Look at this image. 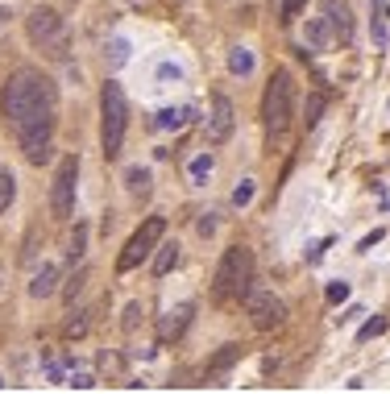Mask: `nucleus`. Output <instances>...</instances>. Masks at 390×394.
Listing matches in <instances>:
<instances>
[{
	"instance_id": "nucleus-21",
	"label": "nucleus",
	"mask_w": 390,
	"mask_h": 394,
	"mask_svg": "<svg viewBox=\"0 0 390 394\" xmlns=\"http://www.w3.org/2000/svg\"><path fill=\"white\" fill-rule=\"evenodd\" d=\"M12 199H17V179H12V170L0 166V216L12 208Z\"/></svg>"
},
{
	"instance_id": "nucleus-1",
	"label": "nucleus",
	"mask_w": 390,
	"mask_h": 394,
	"mask_svg": "<svg viewBox=\"0 0 390 394\" xmlns=\"http://www.w3.org/2000/svg\"><path fill=\"white\" fill-rule=\"evenodd\" d=\"M0 112H4V120H8L12 133L25 129L37 116H54V83L42 71H33V66L12 71L8 83H4V91H0Z\"/></svg>"
},
{
	"instance_id": "nucleus-2",
	"label": "nucleus",
	"mask_w": 390,
	"mask_h": 394,
	"mask_svg": "<svg viewBox=\"0 0 390 394\" xmlns=\"http://www.w3.org/2000/svg\"><path fill=\"white\" fill-rule=\"evenodd\" d=\"M249 287H254V249H245V245L224 249V258L216 266V278H212V299L233 303V299H245Z\"/></svg>"
},
{
	"instance_id": "nucleus-27",
	"label": "nucleus",
	"mask_w": 390,
	"mask_h": 394,
	"mask_svg": "<svg viewBox=\"0 0 390 394\" xmlns=\"http://www.w3.org/2000/svg\"><path fill=\"white\" fill-rule=\"evenodd\" d=\"M254 191H258L254 179H241V187L233 191V208H249V204H254Z\"/></svg>"
},
{
	"instance_id": "nucleus-34",
	"label": "nucleus",
	"mask_w": 390,
	"mask_h": 394,
	"mask_svg": "<svg viewBox=\"0 0 390 394\" xmlns=\"http://www.w3.org/2000/svg\"><path fill=\"white\" fill-rule=\"evenodd\" d=\"M195 229H200V237H212V233H216V212H208V216H204Z\"/></svg>"
},
{
	"instance_id": "nucleus-24",
	"label": "nucleus",
	"mask_w": 390,
	"mask_h": 394,
	"mask_svg": "<svg viewBox=\"0 0 390 394\" xmlns=\"http://www.w3.org/2000/svg\"><path fill=\"white\" fill-rule=\"evenodd\" d=\"M104 58H108V66H125L129 62V42L125 37H112L108 50H104Z\"/></svg>"
},
{
	"instance_id": "nucleus-17",
	"label": "nucleus",
	"mask_w": 390,
	"mask_h": 394,
	"mask_svg": "<svg viewBox=\"0 0 390 394\" xmlns=\"http://www.w3.org/2000/svg\"><path fill=\"white\" fill-rule=\"evenodd\" d=\"M229 71H233V75H241V79H245V75H254V50L233 46V50H229Z\"/></svg>"
},
{
	"instance_id": "nucleus-6",
	"label": "nucleus",
	"mask_w": 390,
	"mask_h": 394,
	"mask_svg": "<svg viewBox=\"0 0 390 394\" xmlns=\"http://www.w3.org/2000/svg\"><path fill=\"white\" fill-rule=\"evenodd\" d=\"M25 33H29L33 46L50 50V54H62V46H67L62 17H58V8H50V4H37V8L25 17Z\"/></svg>"
},
{
	"instance_id": "nucleus-33",
	"label": "nucleus",
	"mask_w": 390,
	"mask_h": 394,
	"mask_svg": "<svg viewBox=\"0 0 390 394\" xmlns=\"http://www.w3.org/2000/svg\"><path fill=\"white\" fill-rule=\"evenodd\" d=\"M67 386H71V391H91V386H96V378L79 370V374H71V382H67Z\"/></svg>"
},
{
	"instance_id": "nucleus-10",
	"label": "nucleus",
	"mask_w": 390,
	"mask_h": 394,
	"mask_svg": "<svg viewBox=\"0 0 390 394\" xmlns=\"http://www.w3.org/2000/svg\"><path fill=\"white\" fill-rule=\"evenodd\" d=\"M233 125H237V112H233V100L229 96H212V116H208V141L212 145H224L233 137Z\"/></svg>"
},
{
	"instance_id": "nucleus-36",
	"label": "nucleus",
	"mask_w": 390,
	"mask_h": 394,
	"mask_svg": "<svg viewBox=\"0 0 390 394\" xmlns=\"http://www.w3.org/2000/svg\"><path fill=\"white\" fill-rule=\"evenodd\" d=\"M158 75H162V79H183V71H179L175 62H162V66H158Z\"/></svg>"
},
{
	"instance_id": "nucleus-4",
	"label": "nucleus",
	"mask_w": 390,
	"mask_h": 394,
	"mask_svg": "<svg viewBox=\"0 0 390 394\" xmlns=\"http://www.w3.org/2000/svg\"><path fill=\"white\" fill-rule=\"evenodd\" d=\"M291 112H295V79L287 66H278L266 83V96H262V125L270 137H283L287 125H291Z\"/></svg>"
},
{
	"instance_id": "nucleus-15",
	"label": "nucleus",
	"mask_w": 390,
	"mask_h": 394,
	"mask_svg": "<svg viewBox=\"0 0 390 394\" xmlns=\"http://www.w3.org/2000/svg\"><path fill=\"white\" fill-rule=\"evenodd\" d=\"M150 258H154V274L162 278V274H170V270L179 266V245H175V241H166V245L158 241V253H150Z\"/></svg>"
},
{
	"instance_id": "nucleus-28",
	"label": "nucleus",
	"mask_w": 390,
	"mask_h": 394,
	"mask_svg": "<svg viewBox=\"0 0 390 394\" xmlns=\"http://www.w3.org/2000/svg\"><path fill=\"white\" fill-rule=\"evenodd\" d=\"M382 332H387V320H382V316H374V320H366V324H362L357 341L366 345V341H374V337H382Z\"/></svg>"
},
{
	"instance_id": "nucleus-40",
	"label": "nucleus",
	"mask_w": 390,
	"mask_h": 394,
	"mask_svg": "<svg viewBox=\"0 0 390 394\" xmlns=\"http://www.w3.org/2000/svg\"><path fill=\"white\" fill-rule=\"evenodd\" d=\"M4 386H8V382H4V378H0V391H4Z\"/></svg>"
},
{
	"instance_id": "nucleus-3",
	"label": "nucleus",
	"mask_w": 390,
	"mask_h": 394,
	"mask_svg": "<svg viewBox=\"0 0 390 394\" xmlns=\"http://www.w3.org/2000/svg\"><path fill=\"white\" fill-rule=\"evenodd\" d=\"M125 129H129V100H125V87L116 79H108L104 91H100V145H104V158L121 154Z\"/></svg>"
},
{
	"instance_id": "nucleus-30",
	"label": "nucleus",
	"mask_w": 390,
	"mask_h": 394,
	"mask_svg": "<svg viewBox=\"0 0 390 394\" xmlns=\"http://www.w3.org/2000/svg\"><path fill=\"white\" fill-rule=\"evenodd\" d=\"M141 316H145V307H141V303H129V307H125V320H121V328H125V332H137Z\"/></svg>"
},
{
	"instance_id": "nucleus-35",
	"label": "nucleus",
	"mask_w": 390,
	"mask_h": 394,
	"mask_svg": "<svg viewBox=\"0 0 390 394\" xmlns=\"http://www.w3.org/2000/svg\"><path fill=\"white\" fill-rule=\"evenodd\" d=\"M382 237H387V233H382V229H374L370 237H362V245H357V249H362V253H370V249H374V245H378Z\"/></svg>"
},
{
	"instance_id": "nucleus-23",
	"label": "nucleus",
	"mask_w": 390,
	"mask_h": 394,
	"mask_svg": "<svg viewBox=\"0 0 390 394\" xmlns=\"http://www.w3.org/2000/svg\"><path fill=\"white\" fill-rule=\"evenodd\" d=\"M83 253H87V224H75V233H71V241H67V258L79 262Z\"/></svg>"
},
{
	"instance_id": "nucleus-14",
	"label": "nucleus",
	"mask_w": 390,
	"mask_h": 394,
	"mask_svg": "<svg viewBox=\"0 0 390 394\" xmlns=\"http://www.w3.org/2000/svg\"><path fill=\"white\" fill-rule=\"evenodd\" d=\"M328 42H333L328 21H324V17H312L308 29H303V46H308V50H328Z\"/></svg>"
},
{
	"instance_id": "nucleus-11",
	"label": "nucleus",
	"mask_w": 390,
	"mask_h": 394,
	"mask_svg": "<svg viewBox=\"0 0 390 394\" xmlns=\"http://www.w3.org/2000/svg\"><path fill=\"white\" fill-rule=\"evenodd\" d=\"M324 21H328L337 42H345V46L353 42V12H349L345 0H324Z\"/></svg>"
},
{
	"instance_id": "nucleus-13",
	"label": "nucleus",
	"mask_w": 390,
	"mask_h": 394,
	"mask_svg": "<svg viewBox=\"0 0 390 394\" xmlns=\"http://www.w3.org/2000/svg\"><path fill=\"white\" fill-rule=\"evenodd\" d=\"M54 291H58V266H50V262H46V266L33 274V283H29V295H33V299H50Z\"/></svg>"
},
{
	"instance_id": "nucleus-7",
	"label": "nucleus",
	"mask_w": 390,
	"mask_h": 394,
	"mask_svg": "<svg viewBox=\"0 0 390 394\" xmlns=\"http://www.w3.org/2000/svg\"><path fill=\"white\" fill-rule=\"evenodd\" d=\"M75 187H79V158L67 154L58 162V174H54V187H50V212H54V220H71L75 216Z\"/></svg>"
},
{
	"instance_id": "nucleus-16",
	"label": "nucleus",
	"mask_w": 390,
	"mask_h": 394,
	"mask_svg": "<svg viewBox=\"0 0 390 394\" xmlns=\"http://www.w3.org/2000/svg\"><path fill=\"white\" fill-rule=\"evenodd\" d=\"M241 357H245V345H224V349L208 361V374H224V370H229V366H237Z\"/></svg>"
},
{
	"instance_id": "nucleus-38",
	"label": "nucleus",
	"mask_w": 390,
	"mask_h": 394,
	"mask_svg": "<svg viewBox=\"0 0 390 394\" xmlns=\"http://www.w3.org/2000/svg\"><path fill=\"white\" fill-rule=\"evenodd\" d=\"M8 21H12V12H8V8H0V42L8 37Z\"/></svg>"
},
{
	"instance_id": "nucleus-12",
	"label": "nucleus",
	"mask_w": 390,
	"mask_h": 394,
	"mask_svg": "<svg viewBox=\"0 0 390 394\" xmlns=\"http://www.w3.org/2000/svg\"><path fill=\"white\" fill-rule=\"evenodd\" d=\"M191 303H179V307H170L162 320H158V341H179L183 332H187V324H191Z\"/></svg>"
},
{
	"instance_id": "nucleus-9",
	"label": "nucleus",
	"mask_w": 390,
	"mask_h": 394,
	"mask_svg": "<svg viewBox=\"0 0 390 394\" xmlns=\"http://www.w3.org/2000/svg\"><path fill=\"white\" fill-rule=\"evenodd\" d=\"M17 141H21V154L33 162V166H42L46 158H50V137H54V116H37V120H29L25 129H17L12 133Z\"/></svg>"
},
{
	"instance_id": "nucleus-26",
	"label": "nucleus",
	"mask_w": 390,
	"mask_h": 394,
	"mask_svg": "<svg viewBox=\"0 0 390 394\" xmlns=\"http://www.w3.org/2000/svg\"><path fill=\"white\" fill-rule=\"evenodd\" d=\"M187 174H191V183H204V179L212 174V154H200V158H191Z\"/></svg>"
},
{
	"instance_id": "nucleus-31",
	"label": "nucleus",
	"mask_w": 390,
	"mask_h": 394,
	"mask_svg": "<svg viewBox=\"0 0 390 394\" xmlns=\"http://www.w3.org/2000/svg\"><path fill=\"white\" fill-rule=\"evenodd\" d=\"M83 283H87V270H79V274H75V278H71V283H67V287H62V291H67V299H71V303H75V295H79V291H83Z\"/></svg>"
},
{
	"instance_id": "nucleus-32",
	"label": "nucleus",
	"mask_w": 390,
	"mask_h": 394,
	"mask_svg": "<svg viewBox=\"0 0 390 394\" xmlns=\"http://www.w3.org/2000/svg\"><path fill=\"white\" fill-rule=\"evenodd\" d=\"M349 299V283H328V303H345Z\"/></svg>"
},
{
	"instance_id": "nucleus-18",
	"label": "nucleus",
	"mask_w": 390,
	"mask_h": 394,
	"mask_svg": "<svg viewBox=\"0 0 390 394\" xmlns=\"http://www.w3.org/2000/svg\"><path fill=\"white\" fill-rule=\"evenodd\" d=\"M62 337H67V341L87 337V312H83V307H71V316H67V324H62Z\"/></svg>"
},
{
	"instance_id": "nucleus-8",
	"label": "nucleus",
	"mask_w": 390,
	"mask_h": 394,
	"mask_svg": "<svg viewBox=\"0 0 390 394\" xmlns=\"http://www.w3.org/2000/svg\"><path fill=\"white\" fill-rule=\"evenodd\" d=\"M245 312H249V320H254L258 332H274V328L287 324V303L274 291H262V287L245 291Z\"/></svg>"
},
{
	"instance_id": "nucleus-19",
	"label": "nucleus",
	"mask_w": 390,
	"mask_h": 394,
	"mask_svg": "<svg viewBox=\"0 0 390 394\" xmlns=\"http://www.w3.org/2000/svg\"><path fill=\"white\" fill-rule=\"evenodd\" d=\"M125 187H129V195H145L150 191V170L145 166H129L125 170Z\"/></svg>"
},
{
	"instance_id": "nucleus-22",
	"label": "nucleus",
	"mask_w": 390,
	"mask_h": 394,
	"mask_svg": "<svg viewBox=\"0 0 390 394\" xmlns=\"http://www.w3.org/2000/svg\"><path fill=\"white\" fill-rule=\"evenodd\" d=\"M324 108H328V96H308L303 125H308V129H316V125H320V116H324Z\"/></svg>"
},
{
	"instance_id": "nucleus-37",
	"label": "nucleus",
	"mask_w": 390,
	"mask_h": 394,
	"mask_svg": "<svg viewBox=\"0 0 390 394\" xmlns=\"http://www.w3.org/2000/svg\"><path fill=\"white\" fill-rule=\"evenodd\" d=\"M100 370H121V361H116V353H100Z\"/></svg>"
},
{
	"instance_id": "nucleus-39",
	"label": "nucleus",
	"mask_w": 390,
	"mask_h": 394,
	"mask_svg": "<svg viewBox=\"0 0 390 394\" xmlns=\"http://www.w3.org/2000/svg\"><path fill=\"white\" fill-rule=\"evenodd\" d=\"M4 299H8V270L0 266V303H4Z\"/></svg>"
},
{
	"instance_id": "nucleus-5",
	"label": "nucleus",
	"mask_w": 390,
	"mask_h": 394,
	"mask_svg": "<svg viewBox=\"0 0 390 394\" xmlns=\"http://www.w3.org/2000/svg\"><path fill=\"white\" fill-rule=\"evenodd\" d=\"M162 237H166V220H162V216H150V220H145V224L125 241V249H121V258H116V270H121V274L137 270V266L158 249V241H162Z\"/></svg>"
},
{
	"instance_id": "nucleus-20",
	"label": "nucleus",
	"mask_w": 390,
	"mask_h": 394,
	"mask_svg": "<svg viewBox=\"0 0 390 394\" xmlns=\"http://www.w3.org/2000/svg\"><path fill=\"white\" fill-rule=\"evenodd\" d=\"M387 17H390V4H387V0H374V37H378V46H387V42H390Z\"/></svg>"
},
{
	"instance_id": "nucleus-29",
	"label": "nucleus",
	"mask_w": 390,
	"mask_h": 394,
	"mask_svg": "<svg viewBox=\"0 0 390 394\" xmlns=\"http://www.w3.org/2000/svg\"><path fill=\"white\" fill-rule=\"evenodd\" d=\"M303 4H308V0H278V21H283V25H291V21L303 12Z\"/></svg>"
},
{
	"instance_id": "nucleus-25",
	"label": "nucleus",
	"mask_w": 390,
	"mask_h": 394,
	"mask_svg": "<svg viewBox=\"0 0 390 394\" xmlns=\"http://www.w3.org/2000/svg\"><path fill=\"white\" fill-rule=\"evenodd\" d=\"M187 116H191L187 108H162V112H158V129H183Z\"/></svg>"
}]
</instances>
